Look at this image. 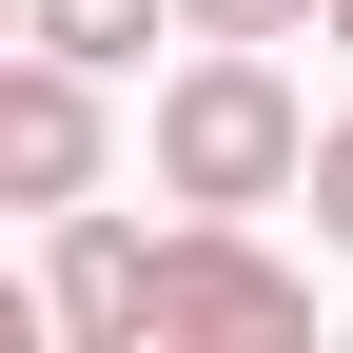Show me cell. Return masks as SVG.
Segmentation results:
<instances>
[{
  "mask_svg": "<svg viewBox=\"0 0 353 353\" xmlns=\"http://www.w3.org/2000/svg\"><path fill=\"white\" fill-rule=\"evenodd\" d=\"M157 196H176V216H275V196H314V118H294L275 39H196V59L157 79Z\"/></svg>",
  "mask_w": 353,
  "mask_h": 353,
  "instance_id": "1",
  "label": "cell"
},
{
  "mask_svg": "<svg viewBox=\"0 0 353 353\" xmlns=\"http://www.w3.org/2000/svg\"><path fill=\"white\" fill-rule=\"evenodd\" d=\"M314 334V275L255 255V216H176L157 236V353H294Z\"/></svg>",
  "mask_w": 353,
  "mask_h": 353,
  "instance_id": "2",
  "label": "cell"
},
{
  "mask_svg": "<svg viewBox=\"0 0 353 353\" xmlns=\"http://www.w3.org/2000/svg\"><path fill=\"white\" fill-rule=\"evenodd\" d=\"M0 196L20 216H79L99 196V59H39V39L0 59Z\"/></svg>",
  "mask_w": 353,
  "mask_h": 353,
  "instance_id": "3",
  "label": "cell"
},
{
  "mask_svg": "<svg viewBox=\"0 0 353 353\" xmlns=\"http://www.w3.org/2000/svg\"><path fill=\"white\" fill-rule=\"evenodd\" d=\"M39 236H59V255H39V314H59L79 353H157V236H138V216L79 196V216H39Z\"/></svg>",
  "mask_w": 353,
  "mask_h": 353,
  "instance_id": "4",
  "label": "cell"
},
{
  "mask_svg": "<svg viewBox=\"0 0 353 353\" xmlns=\"http://www.w3.org/2000/svg\"><path fill=\"white\" fill-rule=\"evenodd\" d=\"M157 20H176V0H20L39 59H99V79H138V59H157Z\"/></svg>",
  "mask_w": 353,
  "mask_h": 353,
  "instance_id": "5",
  "label": "cell"
},
{
  "mask_svg": "<svg viewBox=\"0 0 353 353\" xmlns=\"http://www.w3.org/2000/svg\"><path fill=\"white\" fill-rule=\"evenodd\" d=\"M294 20H334V0H176V39H294Z\"/></svg>",
  "mask_w": 353,
  "mask_h": 353,
  "instance_id": "6",
  "label": "cell"
},
{
  "mask_svg": "<svg viewBox=\"0 0 353 353\" xmlns=\"http://www.w3.org/2000/svg\"><path fill=\"white\" fill-rule=\"evenodd\" d=\"M314 236L353 255V118H314Z\"/></svg>",
  "mask_w": 353,
  "mask_h": 353,
  "instance_id": "7",
  "label": "cell"
},
{
  "mask_svg": "<svg viewBox=\"0 0 353 353\" xmlns=\"http://www.w3.org/2000/svg\"><path fill=\"white\" fill-rule=\"evenodd\" d=\"M334 39H353V0H334Z\"/></svg>",
  "mask_w": 353,
  "mask_h": 353,
  "instance_id": "8",
  "label": "cell"
}]
</instances>
